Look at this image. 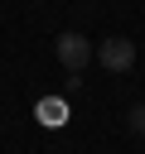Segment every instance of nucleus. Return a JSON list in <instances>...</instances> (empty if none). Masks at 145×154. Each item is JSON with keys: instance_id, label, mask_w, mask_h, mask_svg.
Listing matches in <instances>:
<instances>
[{"instance_id": "f257e3e1", "label": "nucleus", "mask_w": 145, "mask_h": 154, "mask_svg": "<svg viewBox=\"0 0 145 154\" xmlns=\"http://www.w3.org/2000/svg\"><path fill=\"white\" fill-rule=\"evenodd\" d=\"M53 53H58V63H63L68 72H82V67H87V58H92V43H87V34L63 29V34L53 38Z\"/></svg>"}, {"instance_id": "f03ea898", "label": "nucleus", "mask_w": 145, "mask_h": 154, "mask_svg": "<svg viewBox=\"0 0 145 154\" xmlns=\"http://www.w3.org/2000/svg\"><path fill=\"white\" fill-rule=\"evenodd\" d=\"M92 53H97V63H102L106 72H130V67H135V43H130V38H102Z\"/></svg>"}, {"instance_id": "7ed1b4c3", "label": "nucleus", "mask_w": 145, "mask_h": 154, "mask_svg": "<svg viewBox=\"0 0 145 154\" xmlns=\"http://www.w3.org/2000/svg\"><path fill=\"white\" fill-rule=\"evenodd\" d=\"M34 120H39V125H48V130L68 125V101H63V96H44V101L34 106Z\"/></svg>"}, {"instance_id": "20e7f679", "label": "nucleus", "mask_w": 145, "mask_h": 154, "mask_svg": "<svg viewBox=\"0 0 145 154\" xmlns=\"http://www.w3.org/2000/svg\"><path fill=\"white\" fill-rule=\"evenodd\" d=\"M126 125H130V130H135V135H140V140H145V101H140V106H130V111H126Z\"/></svg>"}]
</instances>
